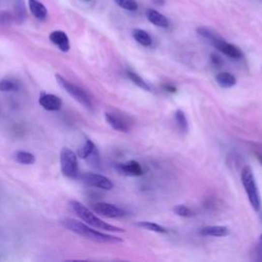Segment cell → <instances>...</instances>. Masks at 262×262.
<instances>
[{
    "label": "cell",
    "instance_id": "obj_4",
    "mask_svg": "<svg viewBox=\"0 0 262 262\" xmlns=\"http://www.w3.org/2000/svg\"><path fill=\"white\" fill-rule=\"evenodd\" d=\"M56 79L57 82L58 83V85L62 87V88L69 93V95H71V97L79 102L80 104L86 109L88 110H92L93 108V103H92V100L90 98V95L87 93L84 89H82L81 87H79L78 85L70 82L69 80H67L66 78H64L62 75L59 74H56Z\"/></svg>",
    "mask_w": 262,
    "mask_h": 262
},
{
    "label": "cell",
    "instance_id": "obj_1",
    "mask_svg": "<svg viewBox=\"0 0 262 262\" xmlns=\"http://www.w3.org/2000/svg\"><path fill=\"white\" fill-rule=\"evenodd\" d=\"M64 228L70 232H72L78 235H80L82 238H85L87 240H90L93 242L98 243H111V244H117L122 243L123 240L121 238L115 237V235L104 233L99 231H95L90 225L86 224L84 222H81L79 220L73 219V218H64L60 221Z\"/></svg>",
    "mask_w": 262,
    "mask_h": 262
},
{
    "label": "cell",
    "instance_id": "obj_21",
    "mask_svg": "<svg viewBox=\"0 0 262 262\" xmlns=\"http://www.w3.org/2000/svg\"><path fill=\"white\" fill-rule=\"evenodd\" d=\"M197 32L199 35H201V36L204 37L208 41H210L212 44H214L216 41L222 38L220 35H218L215 31H213L210 28H207V27H200L197 29Z\"/></svg>",
    "mask_w": 262,
    "mask_h": 262
},
{
    "label": "cell",
    "instance_id": "obj_14",
    "mask_svg": "<svg viewBox=\"0 0 262 262\" xmlns=\"http://www.w3.org/2000/svg\"><path fill=\"white\" fill-rule=\"evenodd\" d=\"M146 19L153 25L157 26V27H160V28L169 27V21L167 17H166L164 15L160 14L158 11L150 8V10L146 11Z\"/></svg>",
    "mask_w": 262,
    "mask_h": 262
},
{
    "label": "cell",
    "instance_id": "obj_8",
    "mask_svg": "<svg viewBox=\"0 0 262 262\" xmlns=\"http://www.w3.org/2000/svg\"><path fill=\"white\" fill-rule=\"evenodd\" d=\"M213 46L218 50L220 51L221 54L225 55L226 57H229L233 59H241L243 58V52L242 50L232 43L226 42L223 38L219 39L218 41H216Z\"/></svg>",
    "mask_w": 262,
    "mask_h": 262
},
{
    "label": "cell",
    "instance_id": "obj_32",
    "mask_svg": "<svg viewBox=\"0 0 262 262\" xmlns=\"http://www.w3.org/2000/svg\"><path fill=\"white\" fill-rule=\"evenodd\" d=\"M87 1H88V0H87Z\"/></svg>",
    "mask_w": 262,
    "mask_h": 262
},
{
    "label": "cell",
    "instance_id": "obj_10",
    "mask_svg": "<svg viewBox=\"0 0 262 262\" xmlns=\"http://www.w3.org/2000/svg\"><path fill=\"white\" fill-rule=\"evenodd\" d=\"M118 170L120 173L127 176H142L145 174V169L142 164L133 160L120 164L118 166Z\"/></svg>",
    "mask_w": 262,
    "mask_h": 262
},
{
    "label": "cell",
    "instance_id": "obj_5",
    "mask_svg": "<svg viewBox=\"0 0 262 262\" xmlns=\"http://www.w3.org/2000/svg\"><path fill=\"white\" fill-rule=\"evenodd\" d=\"M60 170L68 178H77L79 173L77 155L69 147H63L59 156Z\"/></svg>",
    "mask_w": 262,
    "mask_h": 262
},
{
    "label": "cell",
    "instance_id": "obj_17",
    "mask_svg": "<svg viewBox=\"0 0 262 262\" xmlns=\"http://www.w3.org/2000/svg\"><path fill=\"white\" fill-rule=\"evenodd\" d=\"M95 151H97V146H95V145L90 141V139H86L83 146L78 150L77 156L79 157L80 159L88 160Z\"/></svg>",
    "mask_w": 262,
    "mask_h": 262
},
{
    "label": "cell",
    "instance_id": "obj_12",
    "mask_svg": "<svg viewBox=\"0 0 262 262\" xmlns=\"http://www.w3.org/2000/svg\"><path fill=\"white\" fill-rule=\"evenodd\" d=\"M49 40L63 52H68L70 50V40L64 31L57 30L51 32L49 35Z\"/></svg>",
    "mask_w": 262,
    "mask_h": 262
},
{
    "label": "cell",
    "instance_id": "obj_31",
    "mask_svg": "<svg viewBox=\"0 0 262 262\" xmlns=\"http://www.w3.org/2000/svg\"><path fill=\"white\" fill-rule=\"evenodd\" d=\"M256 157H257V159L260 161V163L262 164V155L261 154H256Z\"/></svg>",
    "mask_w": 262,
    "mask_h": 262
},
{
    "label": "cell",
    "instance_id": "obj_2",
    "mask_svg": "<svg viewBox=\"0 0 262 262\" xmlns=\"http://www.w3.org/2000/svg\"><path fill=\"white\" fill-rule=\"evenodd\" d=\"M70 207H71L73 212L79 217L81 220H83L86 224L90 225L93 229L111 233H124V230L102 220L99 216L95 215V213L89 210V209L84 206L82 203L78 202V201L72 200L71 202H70Z\"/></svg>",
    "mask_w": 262,
    "mask_h": 262
},
{
    "label": "cell",
    "instance_id": "obj_30",
    "mask_svg": "<svg viewBox=\"0 0 262 262\" xmlns=\"http://www.w3.org/2000/svg\"><path fill=\"white\" fill-rule=\"evenodd\" d=\"M153 2L156 5H164L165 4V0H153Z\"/></svg>",
    "mask_w": 262,
    "mask_h": 262
},
{
    "label": "cell",
    "instance_id": "obj_7",
    "mask_svg": "<svg viewBox=\"0 0 262 262\" xmlns=\"http://www.w3.org/2000/svg\"><path fill=\"white\" fill-rule=\"evenodd\" d=\"M92 208L95 213L108 218H121L126 215V211L122 208L106 202L95 203Z\"/></svg>",
    "mask_w": 262,
    "mask_h": 262
},
{
    "label": "cell",
    "instance_id": "obj_27",
    "mask_svg": "<svg viewBox=\"0 0 262 262\" xmlns=\"http://www.w3.org/2000/svg\"><path fill=\"white\" fill-rule=\"evenodd\" d=\"M255 255H256V260L262 261V234H260L256 250H255Z\"/></svg>",
    "mask_w": 262,
    "mask_h": 262
},
{
    "label": "cell",
    "instance_id": "obj_28",
    "mask_svg": "<svg viewBox=\"0 0 262 262\" xmlns=\"http://www.w3.org/2000/svg\"><path fill=\"white\" fill-rule=\"evenodd\" d=\"M211 60H212V63L215 65V66H220L221 63H222V60L220 58L219 56H217L215 54H212L211 55Z\"/></svg>",
    "mask_w": 262,
    "mask_h": 262
},
{
    "label": "cell",
    "instance_id": "obj_3",
    "mask_svg": "<svg viewBox=\"0 0 262 262\" xmlns=\"http://www.w3.org/2000/svg\"><path fill=\"white\" fill-rule=\"evenodd\" d=\"M241 180L244 186V189H245V191L252 208L254 209V211L259 212L261 208V199H260V194H259V190L255 181L254 173H253V169L250 167V166H245V167H243L242 172H241Z\"/></svg>",
    "mask_w": 262,
    "mask_h": 262
},
{
    "label": "cell",
    "instance_id": "obj_11",
    "mask_svg": "<svg viewBox=\"0 0 262 262\" xmlns=\"http://www.w3.org/2000/svg\"><path fill=\"white\" fill-rule=\"evenodd\" d=\"M200 234L204 235V237H213V238H223L228 237L231 233L230 229L228 226L224 225H209L204 226L200 230Z\"/></svg>",
    "mask_w": 262,
    "mask_h": 262
},
{
    "label": "cell",
    "instance_id": "obj_19",
    "mask_svg": "<svg viewBox=\"0 0 262 262\" xmlns=\"http://www.w3.org/2000/svg\"><path fill=\"white\" fill-rule=\"evenodd\" d=\"M15 159L17 163H20L22 165H33L35 164V162H36L35 156L32 153L26 152V151L16 152L15 155Z\"/></svg>",
    "mask_w": 262,
    "mask_h": 262
},
{
    "label": "cell",
    "instance_id": "obj_20",
    "mask_svg": "<svg viewBox=\"0 0 262 262\" xmlns=\"http://www.w3.org/2000/svg\"><path fill=\"white\" fill-rule=\"evenodd\" d=\"M174 119H175L177 127L181 132L187 133L189 131V121L185 113L181 110H176L175 113H174Z\"/></svg>",
    "mask_w": 262,
    "mask_h": 262
},
{
    "label": "cell",
    "instance_id": "obj_24",
    "mask_svg": "<svg viewBox=\"0 0 262 262\" xmlns=\"http://www.w3.org/2000/svg\"><path fill=\"white\" fill-rule=\"evenodd\" d=\"M118 6L128 12H136L138 10V4L135 0H115Z\"/></svg>",
    "mask_w": 262,
    "mask_h": 262
},
{
    "label": "cell",
    "instance_id": "obj_18",
    "mask_svg": "<svg viewBox=\"0 0 262 262\" xmlns=\"http://www.w3.org/2000/svg\"><path fill=\"white\" fill-rule=\"evenodd\" d=\"M132 37L136 42H138L139 44L143 46H151L152 45V38L150 36V34L146 32L145 30L142 29H134L132 31Z\"/></svg>",
    "mask_w": 262,
    "mask_h": 262
},
{
    "label": "cell",
    "instance_id": "obj_13",
    "mask_svg": "<svg viewBox=\"0 0 262 262\" xmlns=\"http://www.w3.org/2000/svg\"><path fill=\"white\" fill-rule=\"evenodd\" d=\"M104 118H106L107 123L113 129L120 131V132H127V131L129 130V125L127 123V121L116 114H113V113H106V114H104Z\"/></svg>",
    "mask_w": 262,
    "mask_h": 262
},
{
    "label": "cell",
    "instance_id": "obj_15",
    "mask_svg": "<svg viewBox=\"0 0 262 262\" xmlns=\"http://www.w3.org/2000/svg\"><path fill=\"white\" fill-rule=\"evenodd\" d=\"M29 7L32 15L39 21H44L47 17V10L38 0H29Z\"/></svg>",
    "mask_w": 262,
    "mask_h": 262
},
{
    "label": "cell",
    "instance_id": "obj_16",
    "mask_svg": "<svg viewBox=\"0 0 262 262\" xmlns=\"http://www.w3.org/2000/svg\"><path fill=\"white\" fill-rule=\"evenodd\" d=\"M217 84L222 88H231L237 84V78H235L232 73L229 72H221L218 73L215 77Z\"/></svg>",
    "mask_w": 262,
    "mask_h": 262
},
{
    "label": "cell",
    "instance_id": "obj_22",
    "mask_svg": "<svg viewBox=\"0 0 262 262\" xmlns=\"http://www.w3.org/2000/svg\"><path fill=\"white\" fill-rule=\"evenodd\" d=\"M136 225L138 226V228L146 230L148 232H155V233H166L168 232V230L164 228V226L151 222V221H139L136 223Z\"/></svg>",
    "mask_w": 262,
    "mask_h": 262
},
{
    "label": "cell",
    "instance_id": "obj_23",
    "mask_svg": "<svg viewBox=\"0 0 262 262\" xmlns=\"http://www.w3.org/2000/svg\"><path fill=\"white\" fill-rule=\"evenodd\" d=\"M127 76H128L129 79L131 80V82H132L133 84H135L136 86H138L139 88H142V89H144L146 91H151V86L148 85L138 74H136V73H134L132 71H128Z\"/></svg>",
    "mask_w": 262,
    "mask_h": 262
},
{
    "label": "cell",
    "instance_id": "obj_6",
    "mask_svg": "<svg viewBox=\"0 0 262 262\" xmlns=\"http://www.w3.org/2000/svg\"><path fill=\"white\" fill-rule=\"evenodd\" d=\"M80 178L86 185L104 190H111L115 187L114 182L109 177L98 173H84Z\"/></svg>",
    "mask_w": 262,
    "mask_h": 262
},
{
    "label": "cell",
    "instance_id": "obj_25",
    "mask_svg": "<svg viewBox=\"0 0 262 262\" xmlns=\"http://www.w3.org/2000/svg\"><path fill=\"white\" fill-rule=\"evenodd\" d=\"M19 88V85L15 81L11 79H2L0 80V91L1 92H10L15 91Z\"/></svg>",
    "mask_w": 262,
    "mask_h": 262
},
{
    "label": "cell",
    "instance_id": "obj_26",
    "mask_svg": "<svg viewBox=\"0 0 262 262\" xmlns=\"http://www.w3.org/2000/svg\"><path fill=\"white\" fill-rule=\"evenodd\" d=\"M173 212L180 217H191L194 215V211L186 205L175 206L173 208Z\"/></svg>",
    "mask_w": 262,
    "mask_h": 262
},
{
    "label": "cell",
    "instance_id": "obj_9",
    "mask_svg": "<svg viewBox=\"0 0 262 262\" xmlns=\"http://www.w3.org/2000/svg\"><path fill=\"white\" fill-rule=\"evenodd\" d=\"M39 104L46 111L55 112L62 108L63 102L58 95L42 92L39 97Z\"/></svg>",
    "mask_w": 262,
    "mask_h": 262
},
{
    "label": "cell",
    "instance_id": "obj_29",
    "mask_svg": "<svg viewBox=\"0 0 262 262\" xmlns=\"http://www.w3.org/2000/svg\"><path fill=\"white\" fill-rule=\"evenodd\" d=\"M163 88H164L165 91L172 92V93H175L176 90H177V89L175 88V87H174V86L171 85V84H164V85H163Z\"/></svg>",
    "mask_w": 262,
    "mask_h": 262
}]
</instances>
